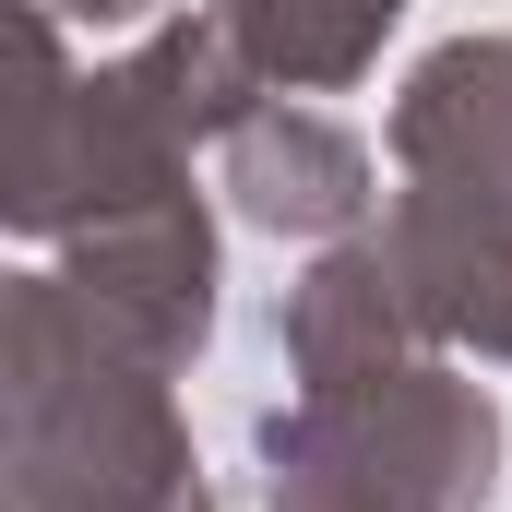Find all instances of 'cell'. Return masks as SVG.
Returning <instances> with one entry per match:
<instances>
[{"label":"cell","instance_id":"cell-1","mask_svg":"<svg viewBox=\"0 0 512 512\" xmlns=\"http://www.w3.org/2000/svg\"><path fill=\"white\" fill-rule=\"evenodd\" d=\"M251 48L227 24H167L120 72H60V24L24 12V108H12V227L24 239H84L131 203L179 191L191 131H239L251 108Z\"/></svg>","mask_w":512,"mask_h":512},{"label":"cell","instance_id":"cell-2","mask_svg":"<svg viewBox=\"0 0 512 512\" xmlns=\"http://www.w3.org/2000/svg\"><path fill=\"white\" fill-rule=\"evenodd\" d=\"M262 453L274 512H465L489 489V405L441 370H382L274 417Z\"/></svg>","mask_w":512,"mask_h":512},{"label":"cell","instance_id":"cell-3","mask_svg":"<svg viewBox=\"0 0 512 512\" xmlns=\"http://www.w3.org/2000/svg\"><path fill=\"white\" fill-rule=\"evenodd\" d=\"M72 286L120 322L143 358H191L203 334V286H215V239H203V203L191 191H155L108 227L72 239Z\"/></svg>","mask_w":512,"mask_h":512},{"label":"cell","instance_id":"cell-4","mask_svg":"<svg viewBox=\"0 0 512 512\" xmlns=\"http://www.w3.org/2000/svg\"><path fill=\"white\" fill-rule=\"evenodd\" d=\"M405 167L417 179H453V191H501L512 203V48H453L405 84Z\"/></svg>","mask_w":512,"mask_h":512},{"label":"cell","instance_id":"cell-5","mask_svg":"<svg viewBox=\"0 0 512 512\" xmlns=\"http://www.w3.org/2000/svg\"><path fill=\"white\" fill-rule=\"evenodd\" d=\"M227 191L251 203L262 227L322 239V227H346V215H358L370 167H358V143H346V131H322V120H239V143H227Z\"/></svg>","mask_w":512,"mask_h":512},{"label":"cell","instance_id":"cell-6","mask_svg":"<svg viewBox=\"0 0 512 512\" xmlns=\"http://www.w3.org/2000/svg\"><path fill=\"white\" fill-rule=\"evenodd\" d=\"M405 0H215V24L251 48L262 84H346Z\"/></svg>","mask_w":512,"mask_h":512},{"label":"cell","instance_id":"cell-7","mask_svg":"<svg viewBox=\"0 0 512 512\" xmlns=\"http://www.w3.org/2000/svg\"><path fill=\"white\" fill-rule=\"evenodd\" d=\"M24 12H48V24H131V12H155V0H24Z\"/></svg>","mask_w":512,"mask_h":512}]
</instances>
